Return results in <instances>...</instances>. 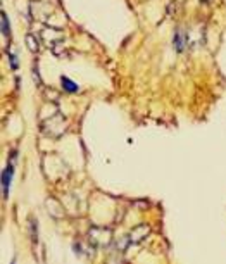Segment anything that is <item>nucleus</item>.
<instances>
[{"instance_id":"nucleus-1","label":"nucleus","mask_w":226,"mask_h":264,"mask_svg":"<svg viewBox=\"0 0 226 264\" xmlns=\"http://www.w3.org/2000/svg\"><path fill=\"white\" fill-rule=\"evenodd\" d=\"M88 240H90V244H92V247L105 249V247H109L112 242V231L109 230V228L93 226L92 230L88 231Z\"/></svg>"},{"instance_id":"nucleus-2","label":"nucleus","mask_w":226,"mask_h":264,"mask_svg":"<svg viewBox=\"0 0 226 264\" xmlns=\"http://www.w3.org/2000/svg\"><path fill=\"white\" fill-rule=\"evenodd\" d=\"M41 38H43L45 43H47L48 47H52V50L56 52V50H57V45L62 43L64 35H62V31L56 30V28L45 26L43 30H41Z\"/></svg>"},{"instance_id":"nucleus-3","label":"nucleus","mask_w":226,"mask_h":264,"mask_svg":"<svg viewBox=\"0 0 226 264\" xmlns=\"http://www.w3.org/2000/svg\"><path fill=\"white\" fill-rule=\"evenodd\" d=\"M14 162H16V152L12 154V159L11 162L7 164V167L4 169L2 173V192H4V197H9V185H11V178H12V173H14Z\"/></svg>"},{"instance_id":"nucleus-4","label":"nucleus","mask_w":226,"mask_h":264,"mask_svg":"<svg viewBox=\"0 0 226 264\" xmlns=\"http://www.w3.org/2000/svg\"><path fill=\"white\" fill-rule=\"evenodd\" d=\"M64 119H62V116L61 114H56L54 118H50L48 121H45L43 123V131L47 135H50V137H54L56 135V131H54V128H61V130H66V126H64Z\"/></svg>"},{"instance_id":"nucleus-5","label":"nucleus","mask_w":226,"mask_h":264,"mask_svg":"<svg viewBox=\"0 0 226 264\" xmlns=\"http://www.w3.org/2000/svg\"><path fill=\"white\" fill-rule=\"evenodd\" d=\"M150 233V228L147 226V224H138V226H135L133 230L130 231V235H128V240H130V244H140L142 240H145V237Z\"/></svg>"},{"instance_id":"nucleus-6","label":"nucleus","mask_w":226,"mask_h":264,"mask_svg":"<svg viewBox=\"0 0 226 264\" xmlns=\"http://www.w3.org/2000/svg\"><path fill=\"white\" fill-rule=\"evenodd\" d=\"M185 43H186L185 33H183V30H178L174 33V38H173V45H174V49H176V52H183Z\"/></svg>"},{"instance_id":"nucleus-7","label":"nucleus","mask_w":226,"mask_h":264,"mask_svg":"<svg viewBox=\"0 0 226 264\" xmlns=\"http://www.w3.org/2000/svg\"><path fill=\"white\" fill-rule=\"evenodd\" d=\"M61 83H62V88L66 90V92H69V93L78 92V85H76L74 81H71L69 78H66V76H62V78H61Z\"/></svg>"},{"instance_id":"nucleus-8","label":"nucleus","mask_w":226,"mask_h":264,"mask_svg":"<svg viewBox=\"0 0 226 264\" xmlns=\"http://www.w3.org/2000/svg\"><path fill=\"white\" fill-rule=\"evenodd\" d=\"M26 45H28V49H30V52H33V54H37L38 50H40V45H38L37 37H33V35H28L26 37Z\"/></svg>"},{"instance_id":"nucleus-9","label":"nucleus","mask_w":226,"mask_h":264,"mask_svg":"<svg viewBox=\"0 0 226 264\" xmlns=\"http://www.w3.org/2000/svg\"><path fill=\"white\" fill-rule=\"evenodd\" d=\"M2 33H4L5 37H7V35H9V22H7V16H5L4 12H2Z\"/></svg>"},{"instance_id":"nucleus-10","label":"nucleus","mask_w":226,"mask_h":264,"mask_svg":"<svg viewBox=\"0 0 226 264\" xmlns=\"http://www.w3.org/2000/svg\"><path fill=\"white\" fill-rule=\"evenodd\" d=\"M9 59H11V66H12V69H18V62H16V57L12 56V54H9Z\"/></svg>"},{"instance_id":"nucleus-11","label":"nucleus","mask_w":226,"mask_h":264,"mask_svg":"<svg viewBox=\"0 0 226 264\" xmlns=\"http://www.w3.org/2000/svg\"><path fill=\"white\" fill-rule=\"evenodd\" d=\"M202 2H212V0H202Z\"/></svg>"}]
</instances>
